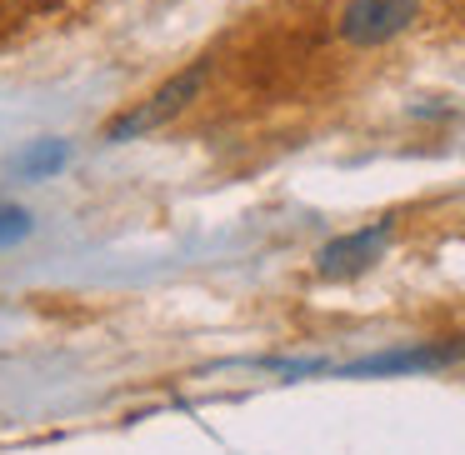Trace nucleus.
Returning a JSON list of instances; mask_svg holds the SVG:
<instances>
[{"instance_id":"nucleus-1","label":"nucleus","mask_w":465,"mask_h":455,"mask_svg":"<svg viewBox=\"0 0 465 455\" xmlns=\"http://www.w3.org/2000/svg\"><path fill=\"white\" fill-rule=\"evenodd\" d=\"M205 75H211V65H205V61H201V65H185V71L171 75V81H165L145 105H135L131 115H121V121L105 125V141H131V135H145V131H155V125H165L171 115H181L185 105L201 95Z\"/></svg>"},{"instance_id":"nucleus-2","label":"nucleus","mask_w":465,"mask_h":455,"mask_svg":"<svg viewBox=\"0 0 465 455\" xmlns=\"http://www.w3.org/2000/svg\"><path fill=\"white\" fill-rule=\"evenodd\" d=\"M415 15H420V0H351L341 11V35L371 51V45H385L401 31H411Z\"/></svg>"},{"instance_id":"nucleus-3","label":"nucleus","mask_w":465,"mask_h":455,"mask_svg":"<svg viewBox=\"0 0 465 455\" xmlns=\"http://www.w3.org/2000/svg\"><path fill=\"white\" fill-rule=\"evenodd\" d=\"M391 231H395V221H375V225H365V231L341 235V241H331L315 255V271H321L325 281H351V275L371 271V265L381 261V251L391 245Z\"/></svg>"},{"instance_id":"nucleus-5","label":"nucleus","mask_w":465,"mask_h":455,"mask_svg":"<svg viewBox=\"0 0 465 455\" xmlns=\"http://www.w3.org/2000/svg\"><path fill=\"white\" fill-rule=\"evenodd\" d=\"M61 161H65V145H45L41 155H31V161H25V171H31V175H45V171H55Z\"/></svg>"},{"instance_id":"nucleus-4","label":"nucleus","mask_w":465,"mask_h":455,"mask_svg":"<svg viewBox=\"0 0 465 455\" xmlns=\"http://www.w3.org/2000/svg\"><path fill=\"white\" fill-rule=\"evenodd\" d=\"M465 355V341L460 345H420V351H385V355H371V361L351 365L345 375H401V371H435V365H450Z\"/></svg>"}]
</instances>
